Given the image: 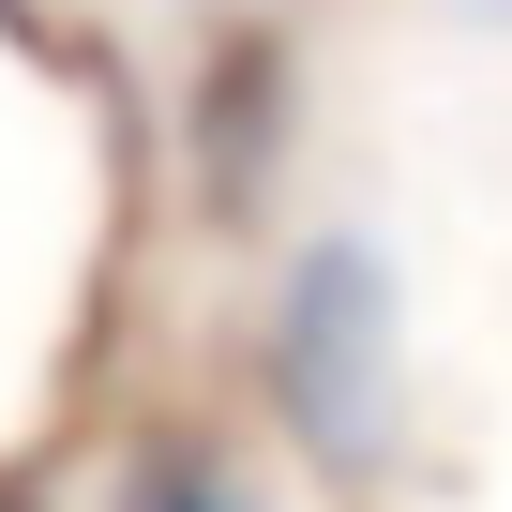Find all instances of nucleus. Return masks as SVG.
<instances>
[{"label":"nucleus","mask_w":512,"mask_h":512,"mask_svg":"<svg viewBox=\"0 0 512 512\" xmlns=\"http://www.w3.org/2000/svg\"><path fill=\"white\" fill-rule=\"evenodd\" d=\"M287 392H302V422L332 452L377 437V272L362 256H317L302 272V302H287Z\"/></svg>","instance_id":"1"},{"label":"nucleus","mask_w":512,"mask_h":512,"mask_svg":"<svg viewBox=\"0 0 512 512\" xmlns=\"http://www.w3.org/2000/svg\"><path fill=\"white\" fill-rule=\"evenodd\" d=\"M121 512H256V497L226 482V452H181V437H166V452L136 467V497H121Z\"/></svg>","instance_id":"2"}]
</instances>
